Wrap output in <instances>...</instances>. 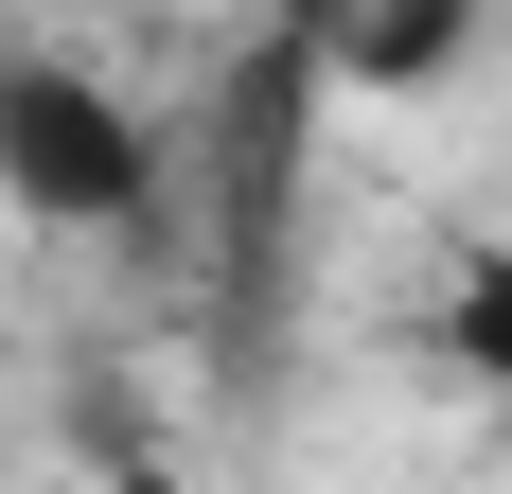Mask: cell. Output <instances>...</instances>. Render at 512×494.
Wrapping results in <instances>:
<instances>
[{
    "mask_svg": "<svg viewBox=\"0 0 512 494\" xmlns=\"http://www.w3.org/2000/svg\"><path fill=\"white\" fill-rule=\"evenodd\" d=\"M0 195L36 230H124L159 212V124L71 53H0Z\"/></svg>",
    "mask_w": 512,
    "mask_h": 494,
    "instance_id": "obj_1",
    "label": "cell"
},
{
    "mask_svg": "<svg viewBox=\"0 0 512 494\" xmlns=\"http://www.w3.org/2000/svg\"><path fill=\"white\" fill-rule=\"evenodd\" d=\"M442 371H477V389L512 406V247H495V265H460V283H442Z\"/></svg>",
    "mask_w": 512,
    "mask_h": 494,
    "instance_id": "obj_2",
    "label": "cell"
},
{
    "mask_svg": "<svg viewBox=\"0 0 512 494\" xmlns=\"http://www.w3.org/2000/svg\"><path fill=\"white\" fill-rule=\"evenodd\" d=\"M442 53H460L442 18H389V36H336V71H354V89H407V71H442Z\"/></svg>",
    "mask_w": 512,
    "mask_h": 494,
    "instance_id": "obj_3",
    "label": "cell"
}]
</instances>
